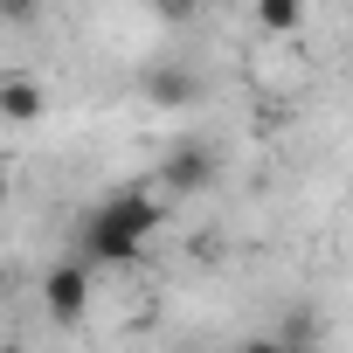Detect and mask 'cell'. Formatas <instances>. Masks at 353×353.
<instances>
[{"label": "cell", "instance_id": "ba28073f", "mask_svg": "<svg viewBox=\"0 0 353 353\" xmlns=\"http://www.w3.org/2000/svg\"><path fill=\"white\" fill-rule=\"evenodd\" d=\"M236 353H291V346H284V339H277V332H256V339H243V346H236Z\"/></svg>", "mask_w": 353, "mask_h": 353}, {"label": "cell", "instance_id": "6da1fadb", "mask_svg": "<svg viewBox=\"0 0 353 353\" xmlns=\"http://www.w3.org/2000/svg\"><path fill=\"white\" fill-rule=\"evenodd\" d=\"M159 222H166L159 188H118V194H104L83 215V263H97V270L139 263V250L159 236Z\"/></svg>", "mask_w": 353, "mask_h": 353}, {"label": "cell", "instance_id": "52a82bcc", "mask_svg": "<svg viewBox=\"0 0 353 353\" xmlns=\"http://www.w3.org/2000/svg\"><path fill=\"white\" fill-rule=\"evenodd\" d=\"M298 21H305L298 0H256V28H263V35H291Z\"/></svg>", "mask_w": 353, "mask_h": 353}, {"label": "cell", "instance_id": "5b68a950", "mask_svg": "<svg viewBox=\"0 0 353 353\" xmlns=\"http://www.w3.org/2000/svg\"><path fill=\"white\" fill-rule=\"evenodd\" d=\"M42 111H49V90L35 77H0V118L8 125H35Z\"/></svg>", "mask_w": 353, "mask_h": 353}, {"label": "cell", "instance_id": "3957f363", "mask_svg": "<svg viewBox=\"0 0 353 353\" xmlns=\"http://www.w3.org/2000/svg\"><path fill=\"white\" fill-rule=\"evenodd\" d=\"M42 305H49V319H56V325H77V319L90 312V263H83V256L56 263V270L42 277Z\"/></svg>", "mask_w": 353, "mask_h": 353}, {"label": "cell", "instance_id": "9c48e42d", "mask_svg": "<svg viewBox=\"0 0 353 353\" xmlns=\"http://www.w3.org/2000/svg\"><path fill=\"white\" fill-rule=\"evenodd\" d=\"M8 353H21V339H8Z\"/></svg>", "mask_w": 353, "mask_h": 353}, {"label": "cell", "instance_id": "7a4b0ae2", "mask_svg": "<svg viewBox=\"0 0 353 353\" xmlns=\"http://www.w3.org/2000/svg\"><path fill=\"white\" fill-rule=\"evenodd\" d=\"M215 166H222V152H215L208 139H173V145L159 152V194L173 201V194H201V188H215Z\"/></svg>", "mask_w": 353, "mask_h": 353}, {"label": "cell", "instance_id": "8992f818", "mask_svg": "<svg viewBox=\"0 0 353 353\" xmlns=\"http://www.w3.org/2000/svg\"><path fill=\"white\" fill-rule=\"evenodd\" d=\"M270 332H277L291 353H305V346H319V312H312V305H291V312H284Z\"/></svg>", "mask_w": 353, "mask_h": 353}, {"label": "cell", "instance_id": "277c9868", "mask_svg": "<svg viewBox=\"0 0 353 353\" xmlns=\"http://www.w3.org/2000/svg\"><path fill=\"white\" fill-rule=\"evenodd\" d=\"M145 97H152L159 111H188V104L201 97V77H194L181 56H166V63H152V70H145Z\"/></svg>", "mask_w": 353, "mask_h": 353}]
</instances>
